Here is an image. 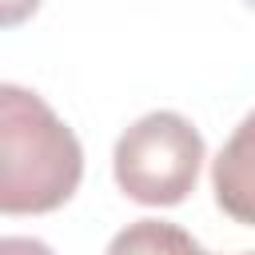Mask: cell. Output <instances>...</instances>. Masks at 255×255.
Segmentation results:
<instances>
[{
    "instance_id": "cell-1",
    "label": "cell",
    "mask_w": 255,
    "mask_h": 255,
    "mask_svg": "<svg viewBox=\"0 0 255 255\" xmlns=\"http://www.w3.org/2000/svg\"><path fill=\"white\" fill-rule=\"evenodd\" d=\"M84 175L76 131L28 88H0V211L44 215L64 207Z\"/></svg>"
},
{
    "instance_id": "cell-2",
    "label": "cell",
    "mask_w": 255,
    "mask_h": 255,
    "mask_svg": "<svg viewBox=\"0 0 255 255\" xmlns=\"http://www.w3.org/2000/svg\"><path fill=\"white\" fill-rule=\"evenodd\" d=\"M203 163V135L179 112L139 116L112 151L116 183L143 207H175L195 191Z\"/></svg>"
},
{
    "instance_id": "cell-3",
    "label": "cell",
    "mask_w": 255,
    "mask_h": 255,
    "mask_svg": "<svg viewBox=\"0 0 255 255\" xmlns=\"http://www.w3.org/2000/svg\"><path fill=\"white\" fill-rule=\"evenodd\" d=\"M211 191L223 215L243 227H255V112L231 131L211 163Z\"/></svg>"
},
{
    "instance_id": "cell-4",
    "label": "cell",
    "mask_w": 255,
    "mask_h": 255,
    "mask_svg": "<svg viewBox=\"0 0 255 255\" xmlns=\"http://www.w3.org/2000/svg\"><path fill=\"white\" fill-rule=\"evenodd\" d=\"M104 255H207L183 227L163 219H135L108 243Z\"/></svg>"
},
{
    "instance_id": "cell-5",
    "label": "cell",
    "mask_w": 255,
    "mask_h": 255,
    "mask_svg": "<svg viewBox=\"0 0 255 255\" xmlns=\"http://www.w3.org/2000/svg\"><path fill=\"white\" fill-rule=\"evenodd\" d=\"M0 255H56L48 243H40V239H28V235H8L4 243H0Z\"/></svg>"
},
{
    "instance_id": "cell-6",
    "label": "cell",
    "mask_w": 255,
    "mask_h": 255,
    "mask_svg": "<svg viewBox=\"0 0 255 255\" xmlns=\"http://www.w3.org/2000/svg\"><path fill=\"white\" fill-rule=\"evenodd\" d=\"M36 8H40V0H0V24H4V28H16V24L28 20Z\"/></svg>"
},
{
    "instance_id": "cell-7",
    "label": "cell",
    "mask_w": 255,
    "mask_h": 255,
    "mask_svg": "<svg viewBox=\"0 0 255 255\" xmlns=\"http://www.w3.org/2000/svg\"><path fill=\"white\" fill-rule=\"evenodd\" d=\"M243 255H255V251H243Z\"/></svg>"
}]
</instances>
